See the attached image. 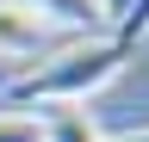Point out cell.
<instances>
[{
    "instance_id": "6da1fadb",
    "label": "cell",
    "mask_w": 149,
    "mask_h": 142,
    "mask_svg": "<svg viewBox=\"0 0 149 142\" xmlns=\"http://www.w3.org/2000/svg\"><path fill=\"white\" fill-rule=\"evenodd\" d=\"M124 62H130V49H124L118 37H81V43L56 49L44 68L13 74L6 86H13L19 99H44V105H87L106 80H118Z\"/></svg>"
},
{
    "instance_id": "8992f818",
    "label": "cell",
    "mask_w": 149,
    "mask_h": 142,
    "mask_svg": "<svg viewBox=\"0 0 149 142\" xmlns=\"http://www.w3.org/2000/svg\"><path fill=\"white\" fill-rule=\"evenodd\" d=\"M0 142H37V123L31 117H0Z\"/></svg>"
},
{
    "instance_id": "3957f363",
    "label": "cell",
    "mask_w": 149,
    "mask_h": 142,
    "mask_svg": "<svg viewBox=\"0 0 149 142\" xmlns=\"http://www.w3.org/2000/svg\"><path fill=\"white\" fill-rule=\"evenodd\" d=\"M25 6H31L44 25H62V31H87V37H100V31L112 25L100 0H25Z\"/></svg>"
},
{
    "instance_id": "52a82bcc",
    "label": "cell",
    "mask_w": 149,
    "mask_h": 142,
    "mask_svg": "<svg viewBox=\"0 0 149 142\" xmlns=\"http://www.w3.org/2000/svg\"><path fill=\"white\" fill-rule=\"evenodd\" d=\"M100 6H106V19H112V25H118V19H124V12H130V0H100Z\"/></svg>"
},
{
    "instance_id": "277c9868",
    "label": "cell",
    "mask_w": 149,
    "mask_h": 142,
    "mask_svg": "<svg viewBox=\"0 0 149 142\" xmlns=\"http://www.w3.org/2000/svg\"><path fill=\"white\" fill-rule=\"evenodd\" d=\"M31 123H37V142H106L87 105H50V111L31 117Z\"/></svg>"
},
{
    "instance_id": "ba28073f",
    "label": "cell",
    "mask_w": 149,
    "mask_h": 142,
    "mask_svg": "<svg viewBox=\"0 0 149 142\" xmlns=\"http://www.w3.org/2000/svg\"><path fill=\"white\" fill-rule=\"evenodd\" d=\"M112 142H149V130H137V136H112Z\"/></svg>"
},
{
    "instance_id": "5b68a950",
    "label": "cell",
    "mask_w": 149,
    "mask_h": 142,
    "mask_svg": "<svg viewBox=\"0 0 149 142\" xmlns=\"http://www.w3.org/2000/svg\"><path fill=\"white\" fill-rule=\"evenodd\" d=\"M112 37H118L124 49L137 43V37H149V0H130V12L118 19V31H112Z\"/></svg>"
},
{
    "instance_id": "7a4b0ae2",
    "label": "cell",
    "mask_w": 149,
    "mask_h": 142,
    "mask_svg": "<svg viewBox=\"0 0 149 142\" xmlns=\"http://www.w3.org/2000/svg\"><path fill=\"white\" fill-rule=\"evenodd\" d=\"M44 37H50V25L37 19L25 0H0V62H6V68L25 62V56H37Z\"/></svg>"
},
{
    "instance_id": "9c48e42d",
    "label": "cell",
    "mask_w": 149,
    "mask_h": 142,
    "mask_svg": "<svg viewBox=\"0 0 149 142\" xmlns=\"http://www.w3.org/2000/svg\"><path fill=\"white\" fill-rule=\"evenodd\" d=\"M6 80H13V68H6V62H0V86H6Z\"/></svg>"
}]
</instances>
